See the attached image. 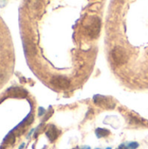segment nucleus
<instances>
[{
    "mask_svg": "<svg viewBox=\"0 0 148 149\" xmlns=\"http://www.w3.org/2000/svg\"><path fill=\"white\" fill-rule=\"evenodd\" d=\"M101 29V21L98 17H91L85 24L86 34L91 38H97L99 36Z\"/></svg>",
    "mask_w": 148,
    "mask_h": 149,
    "instance_id": "f257e3e1",
    "label": "nucleus"
},
{
    "mask_svg": "<svg viewBox=\"0 0 148 149\" xmlns=\"http://www.w3.org/2000/svg\"><path fill=\"white\" fill-rule=\"evenodd\" d=\"M112 58L117 65H125L128 60V55L126 50L121 46H116L111 52Z\"/></svg>",
    "mask_w": 148,
    "mask_h": 149,
    "instance_id": "f03ea898",
    "label": "nucleus"
},
{
    "mask_svg": "<svg viewBox=\"0 0 148 149\" xmlns=\"http://www.w3.org/2000/svg\"><path fill=\"white\" fill-rule=\"evenodd\" d=\"M93 101H94L95 105H97L98 107H102L104 109L112 110V109L115 108V107H116L115 101L111 97L96 94L93 96Z\"/></svg>",
    "mask_w": 148,
    "mask_h": 149,
    "instance_id": "7ed1b4c3",
    "label": "nucleus"
},
{
    "mask_svg": "<svg viewBox=\"0 0 148 149\" xmlns=\"http://www.w3.org/2000/svg\"><path fill=\"white\" fill-rule=\"evenodd\" d=\"M51 84L58 89H67L70 86V80L64 76H54L51 79Z\"/></svg>",
    "mask_w": 148,
    "mask_h": 149,
    "instance_id": "20e7f679",
    "label": "nucleus"
},
{
    "mask_svg": "<svg viewBox=\"0 0 148 149\" xmlns=\"http://www.w3.org/2000/svg\"><path fill=\"white\" fill-rule=\"evenodd\" d=\"M28 10L33 13L38 14L42 9V0H24Z\"/></svg>",
    "mask_w": 148,
    "mask_h": 149,
    "instance_id": "39448f33",
    "label": "nucleus"
},
{
    "mask_svg": "<svg viewBox=\"0 0 148 149\" xmlns=\"http://www.w3.org/2000/svg\"><path fill=\"white\" fill-rule=\"evenodd\" d=\"M45 134H46L47 138L49 139V141L51 142H53V141H55L58 139V134H59V132H58V128L54 125H51L48 127L47 131L45 132Z\"/></svg>",
    "mask_w": 148,
    "mask_h": 149,
    "instance_id": "423d86ee",
    "label": "nucleus"
},
{
    "mask_svg": "<svg viewBox=\"0 0 148 149\" xmlns=\"http://www.w3.org/2000/svg\"><path fill=\"white\" fill-rule=\"evenodd\" d=\"M24 46V52L28 57H33L37 53L36 46L30 40L25 41Z\"/></svg>",
    "mask_w": 148,
    "mask_h": 149,
    "instance_id": "0eeeda50",
    "label": "nucleus"
},
{
    "mask_svg": "<svg viewBox=\"0 0 148 149\" xmlns=\"http://www.w3.org/2000/svg\"><path fill=\"white\" fill-rule=\"evenodd\" d=\"M9 93L16 98H25L27 96V92L24 89H21L19 87H14L9 91Z\"/></svg>",
    "mask_w": 148,
    "mask_h": 149,
    "instance_id": "6e6552de",
    "label": "nucleus"
},
{
    "mask_svg": "<svg viewBox=\"0 0 148 149\" xmlns=\"http://www.w3.org/2000/svg\"><path fill=\"white\" fill-rule=\"evenodd\" d=\"M95 134H96V136L99 139H100V138H105L108 136L110 134V131L105 128H97L95 131Z\"/></svg>",
    "mask_w": 148,
    "mask_h": 149,
    "instance_id": "1a4fd4ad",
    "label": "nucleus"
},
{
    "mask_svg": "<svg viewBox=\"0 0 148 149\" xmlns=\"http://www.w3.org/2000/svg\"><path fill=\"white\" fill-rule=\"evenodd\" d=\"M4 142L6 144H13L15 142V135L13 133H10L4 139Z\"/></svg>",
    "mask_w": 148,
    "mask_h": 149,
    "instance_id": "9d476101",
    "label": "nucleus"
},
{
    "mask_svg": "<svg viewBox=\"0 0 148 149\" xmlns=\"http://www.w3.org/2000/svg\"><path fill=\"white\" fill-rule=\"evenodd\" d=\"M139 143L138 142H130L128 145H127V148L129 149H137L139 148Z\"/></svg>",
    "mask_w": 148,
    "mask_h": 149,
    "instance_id": "9b49d317",
    "label": "nucleus"
},
{
    "mask_svg": "<svg viewBox=\"0 0 148 149\" xmlns=\"http://www.w3.org/2000/svg\"><path fill=\"white\" fill-rule=\"evenodd\" d=\"M117 149H129L128 148H127V146H126L125 144H121L119 148Z\"/></svg>",
    "mask_w": 148,
    "mask_h": 149,
    "instance_id": "f8f14e48",
    "label": "nucleus"
},
{
    "mask_svg": "<svg viewBox=\"0 0 148 149\" xmlns=\"http://www.w3.org/2000/svg\"><path fill=\"white\" fill-rule=\"evenodd\" d=\"M39 111H40V113H38V115H39V116H42V114H44V112H45V111H44V108H42V107H40V108H39Z\"/></svg>",
    "mask_w": 148,
    "mask_h": 149,
    "instance_id": "ddd939ff",
    "label": "nucleus"
},
{
    "mask_svg": "<svg viewBox=\"0 0 148 149\" xmlns=\"http://www.w3.org/2000/svg\"><path fill=\"white\" fill-rule=\"evenodd\" d=\"M78 149H91V148L88 147V146H85V147H82V148H79Z\"/></svg>",
    "mask_w": 148,
    "mask_h": 149,
    "instance_id": "4468645a",
    "label": "nucleus"
},
{
    "mask_svg": "<svg viewBox=\"0 0 148 149\" xmlns=\"http://www.w3.org/2000/svg\"><path fill=\"white\" fill-rule=\"evenodd\" d=\"M24 144H22V145L20 146V148H19V149H23V148H24Z\"/></svg>",
    "mask_w": 148,
    "mask_h": 149,
    "instance_id": "2eb2a0df",
    "label": "nucleus"
},
{
    "mask_svg": "<svg viewBox=\"0 0 148 149\" xmlns=\"http://www.w3.org/2000/svg\"><path fill=\"white\" fill-rule=\"evenodd\" d=\"M95 149H100V148H95ZM106 149H112V148H107Z\"/></svg>",
    "mask_w": 148,
    "mask_h": 149,
    "instance_id": "dca6fc26",
    "label": "nucleus"
}]
</instances>
